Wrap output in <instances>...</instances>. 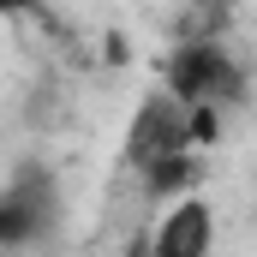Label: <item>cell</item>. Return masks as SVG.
Listing matches in <instances>:
<instances>
[{"label": "cell", "instance_id": "1", "mask_svg": "<svg viewBox=\"0 0 257 257\" xmlns=\"http://www.w3.org/2000/svg\"><path fill=\"white\" fill-rule=\"evenodd\" d=\"M192 108L162 84L138 102L126 126V168L138 174V186L150 197H174L186 180H192Z\"/></svg>", "mask_w": 257, "mask_h": 257}, {"label": "cell", "instance_id": "2", "mask_svg": "<svg viewBox=\"0 0 257 257\" xmlns=\"http://www.w3.org/2000/svg\"><path fill=\"white\" fill-rule=\"evenodd\" d=\"M162 84L186 102V108H233L239 96H245V72L233 66V54L215 42V36H186L168 66H162Z\"/></svg>", "mask_w": 257, "mask_h": 257}, {"label": "cell", "instance_id": "3", "mask_svg": "<svg viewBox=\"0 0 257 257\" xmlns=\"http://www.w3.org/2000/svg\"><path fill=\"white\" fill-rule=\"evenodd\" d=\"M54 174L48 168H18L6 186H0V245H36L48 239L54 227Z\"/></svg>", "mask_w": 257, "mask_h": 257}, {"label": "cell", "instance_id": "4", "mask_svg": "<svg viewBox=\"0 0 257 257\" xmlns=\"http://www.w3.org/2000/svg\"><path fill=\"white\" fill-rule=\"evenodd\" d=\"M209 239H215V215H209V203H203V197H180V203L162 215V227H156L150 245H156L162 257H203Z\"/></svg>", "mask_w": 257, "mask_h": 257}, {"label": "cell", "instance_id": "5", "mask_svg": "<svg viewBox=\"0 0 257 257\" xmlns=\"http://www.w3.org/2000/svg\"><path fill=\"white\" fill-rule=\"evenodd\" d=\"M36 0H0V18H18V12H30Z\"/></svg>", "mask_w": 257, "mask_h": 257}]
</instances>
